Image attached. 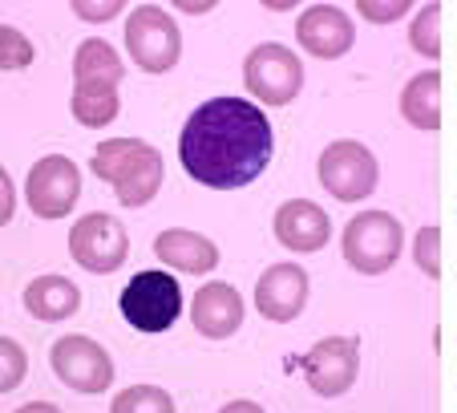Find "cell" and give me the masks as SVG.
<instances>
[{
    "mask_svg": "<svg viewBox=\"0 0 457 413\" xmlns=\"http://www.w3.org/2000/svg\"><path fill=\"white\" fill-rule=\"evenodd\" d=\"M316 174H320V187L328 190L332 198H340V203H361V198H369L372 190H377L380 166L364 142L340 138V142H328V150L320 155Z\"/></svg>",
    "mask_w": 457,
    "mask_h": 413,
    "instance_id": "obj_6",
    "label": "cell"
},
{
    "mask_svg": "<svg viewBox=\"0 0 457 413\" xmlns=\"http://www.w3.org/2000/svg\"><path fill=\"white\" fill-rule=\"evenodd\" d=\"M312 280L300 264H271L255 284V308L276 324H292L308 308Z\"/></svg>",
    "mask_w": 457,
    "mask_h": 413,
    "instance_id": "obj_13",
    "label": "cell"
},
{
    "mask_svg": "<svg viewBox=\"0 0 457 413\" xmlns=\"http://www.w3.org/2000/svg\"><path fill=\"white\" fill-rule=\"evenodd\" d=\"M110 413H174V397L158 385H129L110 401Z\"/></svg>",
    "mask_w": 457,
    "mask_h": 413,
    "instance_id": "obj_22",
    "label": "cell"
},
{
    "mask_svg": "<svg viewBox=\"0 0 457 413\" xmlns=\"http://www.w3.org/2000/svg\"><path fill=\"white\" fill-rule=\"evenodd\" d=\"M219 413H268V409H263L259 401H227Z\"/></svg>",
    "mask_w": 457,
    "mask_h": 413,
    "instance_id": "obj_29",
    "label": "cell"
},
{
    "mask_svg": "<svg viewBox=\"0 0 457 413\" xmlns=\"http://www.w3.org/2000/svg\"><path fill=\"white\" fill-rule=\"evenodd\" d=\"M70 110L81 126L89 130H102L118 118L121 110V97H118V86H73V97H70Z\"/></svg>",
    "mask_w": 457,
    "mask_h": 413,
    "instance_id": "obj_20",
    "label": "cell"
},
{
    "mask_svg": "<svg viewBox=\"0 0 457 413\" xmlns=\"http://www.w3.org/2000/svg\"><path fill=\"white\" fill-rule=\"evenodd\" d=\"M73 13H78L81 21H110V17H118V13H121V4H118V0H105V4H86V0H78V4H73Z\"/></svg>",
    "mask_w": 457,
    "mask_h": 413,
    "instance_id": "obj_28",
    "label": "cell"
},
{
    "mask_svg": "<svg viewBox=\"0 0 457 413\" xmlns=\"http://www.w3.org/2000/svg\"><path fill=\"white\" fill-rule=\"evenodd\" d=\"M243 86L263 105H292L303 89V61L287 45L263 41L243 61Z\"/></svg>",
    "mask_w": 457,
    "mask_h": 413,
    "instance_id": "obj_5",
    "label": "cell"
},
{
    "mask_svg": "<svg viewBox=\"0 0 457 413\" xmlns=\"http://www.w3.org/2000/svg\"><path fill=\"white\" fill-rule=\"evenodd\" d=\"M12 413H61L53 401H29V405H21V409H12Z\"/></svg>",
    "mask_w": 457,
    "mask_h": 413,
    "instance_id": "obj_30",
    "label": "cell"
},
{
    "mask_svg": "<svg viewBox=\"0 0 457 413\" xmlns=\"http://www.w3.org/2000/svg\"><path fill=\"white\" fill-rule=\"evenodd\" d=\"M295 41H300V49L312 53V57L337 61L353 49L356 25L337 4H308V9L300 13V21H295Z\"/></svg>",
    "mask_w": 457,
    "mask_h": 413,
    "instance_id": "obj_12",
    "label": "cell"
},
{
    "mask_svg": "<svg viewBox=\"0 0 457 413\" xmlns=\"http://www.w3.org/2000/svg\"><path fill=\"white\" fill-rule=\"evenodd\" d=\"M89 171L110 182L121 206H146L162 190V155L142 138H105L89 158Z\"/></svg>",
    "mask_w": 457,
    "mask_h": 413,
    "instance_id": "obj_2",
    "label": "cell"
},
{
    "mask_svg": "<svg viewBox=\"0 0 457 413\" xmlns=\"http://www.w3.org/2000/svg\"><path fill=\"white\" fill-rule=\"evenodd\" d=\"M154 256L162 259L170 272H187V275H207L219 264V248L207 235L190 232V227H170L154 240Z\"/></svg>",
    "mask_w": 457,
    "mask_h": 413,
    "instance_id": "obj_16",
    "label": "cell"
},
{
    "mask_svg": "<svg viewBox=\"0 0 457 413\" xmlns=\"http://www.w3.org/2000/svg\"><path fill=\"white\" fill-rule=\"evenodd\" d=\"M49 365L61 385H70L73 393H105L113 385V357L86 333H70L53 341Z\"/></svg>",
    "mask_w": 457,
    "mask_h": 413,
    "instance_id": "obj_8",
    "label": "cell"
},
{
    "mask_svg": "<svg viewBox=\"0 0 457 413\" xmlns=\"http://www.w3.org/2000/svg\"><path fill=\"white\" fill-rule=\"evenodd\" d=\"M126 78V61L118 57V49H113L110 41H102V37H86V41L78 45V53H73V86H118V81Z\"/></svg>",
    "mask_w": 457,
    "mask_h": 413,
    "instance_id": "obj_19",
    "label": "cell"
},
{
    "mask_svg": "<svg viewBox=\"0 0 457 413\" xmlns=\"http://www.w3.org/2000/svg\"><path fill=\"white\" fill-rule=\"evenodd\" d=\"M78 308H81V292L65 275H37L33 284H25V312L45 320V324L78 316Z\"/></svg>",
    "mask_w": 457,
    "mask_h": 413,
    "instance_id": "obj_17",
    "label": "cell"
},
{
    "mask_svg": "<svg viewBox=\"0 0 457 413\" xmlns=\"http://www.w3.org/2000/svg\"><path fill=\"white\" fill-rule=\"evenodd\" d=\"M276 134L263 105L247 97H211L187 118L179 138L182 171L199 187L239 190L268 171Z\"/></svg>",
    "mask_w": 457,
    "mask_h": 413,
    "instance_id": "obj_1",
    "label": "cell"
},
{
    "mask_svg": "<svg viewBox=\"0 0 457 413\" xmlns=\"http://www.w3.org/2000/svg\"><path fill=\"white\" fill-rule=\"evenodd\" d=\"M29 373V357L12 336H0V393H12V389L25 381Z\"/></svg>",
    "mask_w": 457,
    "mask_h": 413,
    "instance_id": "obj_24",
    "label": "cell"
},
{
    "mask_svg": "<svg viewBox=\"0 0 457 413\" xmlns=\"http://www.w3.org/2000/svg\"><path fill=\"white\" fill-rule=\"evenodd\" d=\"M243 316H247V304L235 292V284L227 280H211L195 292V304H190V324L199 328L207 341H227V336L239 333Z\"/></svg>",
    "mask_w": 457,
    "mask_h": 413,
    "instance_id": "obj_14",
    "label": "cell"
},
{
    "mask_svg": "<svg viewBox=\"0 0 457 413\" xmlns=\"http://www.w3.org/2000/svg\"><path fill=\"white\" fill-rule=\"evenodd\" d=\"M118 308L138 333H166L182 316V288L166 267L162 272L150 267V272H138L121 288Z\"/></svg>",
    "mask_w": 457,
    "mask_h": 413,
    "instance_id": "obj_4",
    "label": "cell"
},
{
    "mask_svg": "<svg viewBox=\"0 0 457 413\" xmlns=\"http://www.w3.org/2000/svg\"><path fill=\"white\" fill-rule=\"evenodd\" d=\"M340 243H345L348 267H356L361 275H380L401 259L405 227H401L397 215H388V211H361L356 219H348Z\"/></svg>",
    "mask_w": 457,
    "mask_h": 413,
    "instance_id": "obj_3",
    "label": "cell"
},
{
    "mask_svg": "<svg viewBox=\"0 0 457 413\" xmlns=\"http://www.w3.org/2000/svg\"><path fill=\"white\" fill-rule=\"evenodd\" d=\"M409 45H413L425 61L441 57V4L437 0H429V4L417 9L413 25H409Z\"/></svg>",
    "mask_w": 457,
    "mask_h": 413,
    "instance_id": "obj_21",
    "label": "cell"
},
{
    "mask_svg": "<svg viewBox=\"0 0 457 413\" xmlns=\"http://www.w3.org/2000/svg\"><path fill=\"white\" fill-rule=\"evenodd\" d=\"M33 57H37L33 41H29L21 29L0 25V69H4V73H12V69H29Z\"/></svg>",
    "mask_w": 457,
    "mask_h": 413,
    "instance_id": "obj_23",
    "label": "cell"
},
{
    "mask_svg": "<svg viewBox=\"0 0 457 413\" xmlns=\"http://www.w3.org/2000/svg\"><path fill=\"white\" fill-rule=\"evenodd\" d=\"M300 373L308 377V385L320 397H340L353 389L356 369H361V349L348 336H324L320 344H312L308 353L300 357Z\"/></svg>",
    "mask_w": 457,
    "mask_h": 413,
    "instance_id": "obj_11",
    "label": "cell"
},
{
    "mask_svg": "<svg viewBox=\"0 0 457 413\" xmlns=\"http://www.w3.org/2000/svg\"><path fill=\"white\" fill-rule=\"evenodd\" d=\"M405 13H409L405 0H393V4H372V0H364V4H361V17L377 21V25H388V21L405 17Z\"/></svg>",
    "mask_w": 457,
    "mask_h": 413,
    "instance_id": "obj_26",
    "label": "cell"
},
{
    "mask_svg": "<svg viewBox=\"0 0 457 413\" xmlns=\"http://www.w3.org/2000/svg\"><path fill=\"white\" fill-rule=\"evenodd\" d=\"M276 240L287 251H300V256L328 248V240H332L328 211L320 203H312V198H287L276 211Z\"/></svg>",
    "mask_w": 457,
    "mask_h": 413,
    "instance_id": "obj_15",
    "label": "cell"
},
{
    "mask_svg": "<svg viewBox=\"0 0 457 413\" xmlns=\"http://www.w3.org/2000/svg\"><path fill=\"white\" fill-rule=\"evenodd\" d=\"M70 256L78 259V267H86V272L110 275L129 259V235L113 215L89 211L70 232Z\"/></svg>",
    "mask_w": 457,
    "mask_h": 413,
    "instance_id": "obj_9",
    "label": "cell"
},
{
    "mask_svg": "<svg viewBox=\"0 0 457 413\" xmlns=\"http://www.w3.org/2000/svg\"><path fill=\"white\" fill-rule=\"evenodd\" d=\"M401 118L425 134L441 126V73L433 65L409 78V86L401 89Z\"/></svg>",
    "mask_w": 457,
    "mask_h": 413,
    "instance_id": "obj_18",
    "label": "cell"
},
{
    "mask_svg": "<svg viewBox=\"0 0 457 413\" xmlns=\"http://www.w3.org/2000/svg\"><path fill=\"white\" fill-rule=\"evenodd\" d=\"M12 215H17V187H12L9 171L0 166V227L9 223Z\"/></svg>",
    "mask_w": 457,
    "mask_h": 413,
    "instance_id": "obj_27",
    "label": "cell"
},
{
    "mask_svg": "<svg viewBox=\"0 0 457 413\" xmlns=\"http://www.w3.org/2000/svg\"><path fill=\"white\" fill-rule=\"evenodd\" d=\"M25 198L33 206L37 219H65L81 198V171L73 158L65 155H45L41 163L29 171Z\"/></svg>",
    "mask_w": 457,
    "mask_h": 413,
    "instance_id": "obj_10",
    "label": "cell"
},
{
    "mask_svg": "<svg viewBox=\"0 0 457 413\" xmlns=\"http://www.w3.org/2000/svg\"><path fill=\"white\" fill-rule=\"evenodd\" d=\"M179 9L182 13H211V4H190V0H187V4H179Z\"/></svg>",
    "mask_w": 457,
    "mask_h": 413,
    "instance_id": "obj_31",
    "label": "cell"
},
{
    "mask_svg": "<svg viewBox=\"0 0 457 413\" xmlns=\"http://www.w3.org/2000/svg\"><path fill=\"white\" fill-rule=\"evenodd\" d=\"M437 248H441V232H437V227H421V232H417V240H413V259H417V267H421L429 280H437V275H441Z\"/></svg>",
    "mask_w": 457,
    "mask_h": 413,
    "instance_id": "obj_25",
    "label": "cell"
},
{
    "mask_svg": "<svg viewBox=\"0 0 457 413\" xmlns=\"http://www.w3.org/2000/svg\"><path fill=\"white\" fill-rule=\"evenodd\" d=\"M126 49L142 73H166L182 57V33L166 9L142 4L126 21Z\"/></svg>",
    "mask_w": 457,
    "mask_h": 413,
    "instance_id": "obj_7",
    "label": "cell"
}]
</instances>
